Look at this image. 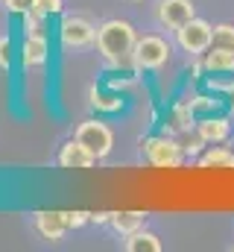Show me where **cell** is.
<instances>
[{
	"label": "cell",
	"instance_id": "cell-13",
	"mask_svg": "<svg viewBox=\"0 0 234 252\" xmlns=\"http://www.w3.org/2000/svg\"><path fill=\"white\" fill-rule=\"evenodd\" d=\"M126 252H161V238L146 232V229H138L132 235H126Z\"/></svg>",
	"mask_w": 234,
	"mask_h": 252
},
{
	"label": "cell",
	"instance_id": "cell-5",
	"mask_svg": "<svg viewBox=\"0 0 234 252\" xmlns=\"http://www.w3.org/2000/svg\"><path fill=\"white\" fill-rule=\"evenodd\" d=\"M144 156L152 167H178L181 156H184V147L176 144L167 135H155V138L144 141Z\"/></svg>",
	"mask_w": 234,
	"mask_h": 252
},
{
	"label": "cell",
	"instance_id": "cell-12",
	"mask_svg": "<svg viewBox=\"0 0 234 252\" xmlns=\"http://www.w3.org/2000/svg\"><path fill=\"white\" fill-rule=\"evenodd\" d=\"M21 56H24V67H41L47 62V38L44 35H27Z\"/></svg>",
	"mask_w": 234,
	"mask_h": 252
},
{
	"label": "cell",
	"instance_id": "cell-18",
	"mask_svg": "<svg viewBox=\"0 0 234 252\" xmlns=\"http://www.w3.org/2000/svg\"><path fill=\"white\" fill-rule=\"evenodd\" d=\"M24 32L27 35H44V27H41V15L38 12H27L24 15Z\"/></svg>",
	"mask_w": 234,
	"mask_h": 252
},
{
	"label": "cell",
	"instance_id": "cell-19",
	"mask_svg": "<svg viewBox=\"0 0 234 252\" xmlns=\"http://www.w3.org/2000/svg\"><path fill=\"white\" fill-rule=\"evenodd\" d=\"M32 12H38L41 18L58 15V12H61V0H35V3H32Z\"/></svg>",
	"mask_w": 234,
	"mask_h": 252
},
{
	"label": "cell",
	"instance_id": "cell-8",
	"mask_svg": "<svg viewBox=\"0 0 234 252\" xmlns=\"http://www.w3.org/2000/svg\"><path fill=\"white\" fill-rule=\"evenodd\" d=\"M58 164L61 167H67V170H88V167H94L97 164V156L82 144V141H67L61 150H58Z\"/></svg>",
	"mask_w": 234,
	"mask_h": 252
},
{
	"label": "cell",
	"instance_id": "cell-10",
	"mask_svg": "<svg viewBox=\"0 0 234 252\" xmlns=\"http://www.w3.org/2000/svg\"><path fill=\"white\" fill-rule=\"evenodd\" d=\"M35 229H38V235L47 238V241H61L64 232H67L64 214H61V211H38V214H35Z\"/></svg>",
	"mask_w": 234,
	"mask_h": 252
},
{
	"label": "cell",
	"instance_id": "cell-2",
	"mask_svg": "<svg viewBox=\"0 0 234 252\" xmlns=\"http://www.w3.org/2000/svg\"><path fill=\"white\" fill-rule=\"evenodd\" d=\"M170 44L161 38V35H138L135 41V53H132V62L138 70H161L164 64L170 62Z\"/></svg>",
	"mask_w": 234,
	"mask_h": 252
},
{
	"label": "cell",
	"instance_id": "cell-11",
	"mask_svg": "<svg viewBox=\"0 0 234 252\" xmlns=\"http://www.w3.org/2000/svg\"><path fill=\"white\" fill-rule=\"evenodd\" d=\"M202 67L208 73H234V50L229 47H208L202 53Z\"/></svg>",
	"mask_w": 234,
	"mask_h": 252
},
{
	"label": "cell",
	"instance_id": "cell-16",
	"mask_svg": "<svg viewBox=\"0 0 234 252\" xmlns=\"http://www.w3.org/2000/svg\"><path fill=\"white\" fill-rule=\"evenodd\" d=\"M214 47L234 50V24H217L214 27Z\"/></svg>",
	"mask_w": 234,
	"mask_h": 252
},
{
	"label": "cell",
	"instance_id": "cell-4",
	"mask_svg": "<svg viewBox=\"0 0 234 252\" xmlns=\"http://www.w3.org/2000/svg\"><path fill=\"white\" fill-rule=\"evenodd\" d=\"M73 138L82 141L97 158H106V156L112 153V147H115V132H112V126L103 124V121H97V118L82 121V124L76 126V135H73Z\"/></svg>",
	"mask_w": 234,
	"mask_h": 252
},
{
	"label": "cell",
	"instance_id": "cell-15",
	"mask_svg": "<svg viewBox=\"0 0 234 252\" xmlns=\"http://www.w3.org/2000/svg\"><path fill=\"white\" fill-rule=\"evenodd\" d=\"M199 167H234V150L214 144L208 153L199 156Z\"/></svg>",
	"mask_w": 234,
	"mask_h": 252
},
{
	"label": "cell",
	"instance_id": "cell-3",
	"mask_svg": "<svg viewBox=\"0 0 234 252\" xmlns=\"http://www.w3.org/2000/svg\"><path fill=\"white\" fill-rule=\"evenodd\" d=\"M176 41L184 53L190 56H202L211 44H214V27L202 18H190L187 24H181L176 30Z\"/></svg>",
	"mask_w": 234,
	"mask_h": 252
},
{
	"label": "cell",
	"instance_id": "cell-17",
	"mask_svg": "<svg viewBox=\"0 0 234 252\" xmlns=\"http://www.w3.org/2000/svg\"><path fill=\"white\" fill-rule=\"evenodd\" d=\"M91 106H94V109H103V112H117V109H120V100H117V97H106L103 91L91 88Z\"/></svg>",
	"mask_w": 234,
	"mask_h": 252
},
{
	"label": "cell",
	"instance_id": "cell-14",
	"mask_svg": "<svg viewBox=\"0 0 234 252\" xmlns=\"http://www.w3.org/2000/svg\"><path fill=\"white\" fill-rule=\"evenodd\" d=\"M112 226L120 235H132L146 226V214L144 211H117V214H112Z\"/></svg>",
	"mask_w": 234,
	"mask_h": 252
},
{
	"label": "cell",
	"instance_id": "cell-22",
	"mask_svg": "<svg viewBox=\"0 0 234 252\" xmlns=\"http://www.w3.org/2000/svg\"><path fill=\"white\" fill-rule=\"evenodd\" d=\"M61 214H64L67 229H70V226H82L85 220H91V214H85V211H61Z\"/></svg>",
	"mask_w": 234,
	"mask_h": 252
},
{
	"label": "cell",
	"instance_id": "cell-20",
	"mask_svg": "<svg viewBox=\"0 0 234 252\" xmlns=\"http://www.w3.org/2000/svg\"><path fill=\"white\" fill-rule=\"evenodd\" d=\"M32 3H35V0H3V6H6L9 12H15V15H27V12H32Z\"/></svg>",
	"mask_w": 234,
	"mask_h": 252
},
{
	"label": "cell",
	"instance_id": "cell-9",
	"mask_svg": "<svg viewBox=\"0 0 234 252\" xmlns=\"http://www.w3.org/2000/svg\"><path fill=\"white\" fill-rule=\"evenodd\" d=\"M196 135L205 141V144H223L229 135H232V121L229 118H199L196 121Z\"/></svg>",
	"mask_w": 234,
	"mask_h": 252
},
{
	"label": "cell",
	"instance_id": "cell-7",
	"mask_svg": "<svg viewBox=\"0 0 234 252\" xmlns=\"http://www.w3.org/2000/svg\"><path fill=\"white\" fill-rule=\"evenodd\" d=\"M190 18H196L193 0H161V3H158V21H161L167 30H178V27L187 24Z\"/></svg>",
	"mask_w": 234,
	"mask_h": 252
},
{
	"label": "cell",
	"instance_id": "cell-21",
	"mask_svg": "<svg viewBox=\"0 0 234 252\" xmlns=\"http://www.w3.org/2000/svg\"><path fill=\"white\" fill-rule=\"evenodd\" d=\"M9 64H12V41L3 35V38H0V67L9 70Z\"/></svg>",
	"mask_w": 234,
	"mask_h": 252
},
{
	"label": "cell",
	"instance_id": "cell-1",
	"mask_svg": "<svg viewBox=\"0 0 234 252\" xmlns=\"http://www.w3.org/2000/svg\"><path fill=\"white\" fill-rule=\"evenodd\" d=\"M135 41H138V32L129 21H120L112 18L106 24L97 27V50L103 53V59L112 64V67H129L132 62V53H135Z\"/></svg>",
	"mask_w": 234,
	"mask_h": 252
},
{
	"label": "cell",
	"instance_id": "cell-6",
	"mask_svg": "<svg viewBox=\"0 0 234 252\" xmlns=\"http://www.w3.org/2000/svg\"><path fill=\"white\" fill-rule=\"evenodd\" d=\"M58 38L64 47H88L97 41V27L85 18H64L58 27Z\"/></svg>",
	"mask_w": 234,
	"mask_h": 252
},
{
	"label": "cell",
	"instance_id": "cell-23",
	"mask_svg": "<svg viewBox=\"0 0 234 252\" xmlns=\"http://www.w3.org/2000/svg\"><path fill=\"white\" fill-rule=\"evenodd\" d=\"M220 91H226V97H229V106H232V112H234V79L232 82H226V85H217Z\"/></svg>",
	"mask_w": 234,
	"mask_h": 252
}]
</instances>
